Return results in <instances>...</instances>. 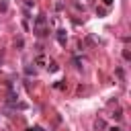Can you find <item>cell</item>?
Segmentation results:
<instances>
[{
	"mask_svg": "<svg viewBox=\"0 0 131 131\" xmlns=\"http://www.w3.org/2000/svg\"><path fill=\"white\" fill-rule=\"evenodd\" d=\"M57 41H59V45H66V41H68L66 31H57Z\"/></svg>",
	"mask_w": 131,
	"mask_h": 131,
	"instance_id": "cell-1",
	"label": "cell"
},
{
	"mask_svg": "<svg viewBox=\"0 0 131 131\" xmlns=\"http://www.w3.org/2000/svg\"><path fill=\"white\" fill-rule=\"evenodd\" d=\"M35 61H37V63H39V66H43V63H45V57H43V55H39V57H37V59H35Z\"/></svg>",
	"mask_w": 131,
	"mask_h": 131,
	"instance_id": "cell-2",
	"label": "cell"
},
{
	"mask_svg": "<svg viewBox=\"0 0 131 131\" xmlns=\"http://www.w3.org/2000/svg\"><path fill=\"white\" fill-rule=\"evenodd\" d=\"M111 2H113V0H104V4H111Z\"/></svg>",
	"mask_w": 131,
	"mask_h": 131,
	"instance_id": "cell-3",
	"label": "cell"
},
{
	"mask_svg": "<svg viewBox=\"0 0 131 131\" xmlns=\"http://www.w3.org/2000/svg\"><path fill=\"white\" fill-rule=\"evenodd\" d=\"M29 131H37V129H29Z\"/></svg>",
	"mask_w": 131,
	"mask_h": 131,
	"instance_id": "cell-4",
	"label": "cell"
}]
</instances>
